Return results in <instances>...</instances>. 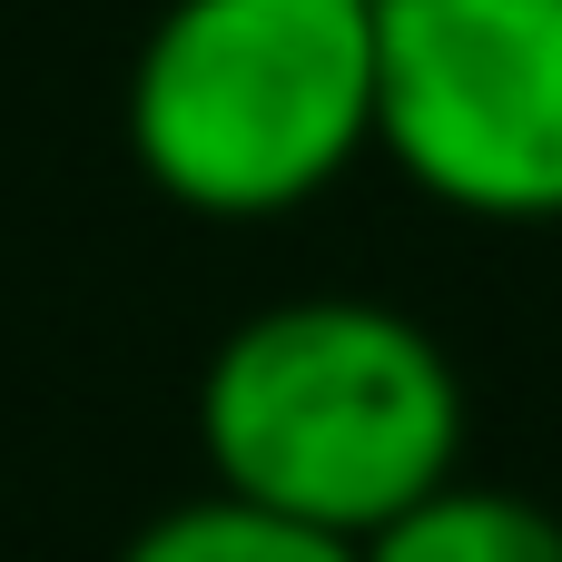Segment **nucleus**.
Listing matches in <instances>:
<instances>
[{
	"label": "nucleus",
	"instance_id": "f03ea898",
	"mask_svg": "<svg viewBox=\"0 0 562 562\" xmlns=\"http://www.w3.org/2000/svg\"><path fill=\"white\" fill-rule=\"evenodd\" d=\"M119 138L188 217L316 207L375 148V0H168L128 59Z\"/></svg>",
	"mask_w": 562,
	"mask_h": 562
},
{
	"label": "nucleus",
	"instance_id": "7ed1b4c3",
	"mask_svg": "<svg viewBox=\"0 0 562 562\" xmlns=\"http://www.w3.org/2000/svg\"><path fill=\"white\" fill-rule=\"evenodd\" d=\"M375 148L454 217H562V0H375Z\"/></svg>",
	"mask_w": 562,
	"mask_h": 562
},
{
	"label": "nucleus",
	"instance_id": "39448f33",
	"mask_svg": "<svg viewBox=\"0 0 562 562\" xmlns=\"http://www.w3.org/2000/svg\"><path fill=\"white\" fill-rule=\"evenodd\" d=\"M119 562H366V553H356L346 533H316V524H296V514H267V504L207 484V494L148 514Z\"/></svg>",
	"mask_w": 562,
	"mask_h": 562
},
{
	"label": "nucleus",
	"instance_id": "20e7f679",
	"mask_svg": "<svg viewBox=\"0 0 562 562\" xmlns=\"http://www.w3.org/2000/svg\"><path fill=\"white\" fill-rule=\"evenodd\" d=\"M356 553L366 562H562V514L514 494V484L454 474L445 494H425L415 514H395Z\"/></svg>",
	"mask_w": 562,
	"mask_h": 562
},
{
	"label": "nucleus",
	"instance_id": "f257e3e1",
	"mask_svg": "<svg viewBox=\"0 0 562 562\" xmlns=\"http://www.w3.org/2000/svg\"><path fill=\"white\" fill-rule=\"evenodd\" d=\"M198 454L217 494L366 543L464 474V375L385 296H277L198 366Z\"/></svg>",
	"mask_w": 562,
	"mask_h": 562
}]
</instances>
